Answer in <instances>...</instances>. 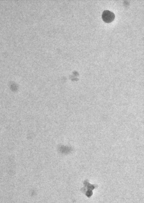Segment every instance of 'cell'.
<instances>
[{
    "label": "cell",
    "instance_id": "1",
    "mask_svg": "<svg viewBox=\"0 0 144 203\" xmlns=\"http://www.w3.org/2000/svg\"><path fill=\"white\" fill-rule=\"evenodd\" d=\"M102 20L105 22L109 23L112 22L115 19V15L112 12L105 10L102 15Z\"/></svg>",
    "mask_w": 144,
    "mask_h": 203
}]
</instances>
